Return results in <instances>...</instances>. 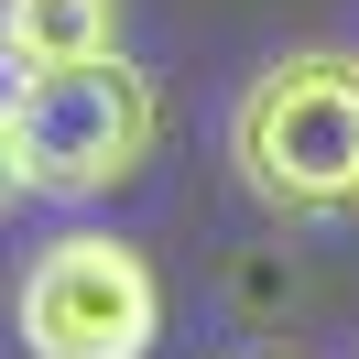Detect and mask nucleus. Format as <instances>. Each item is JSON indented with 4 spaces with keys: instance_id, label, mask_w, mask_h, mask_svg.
I'll return each instance as SVG.
<instances>
[{
    "instance_id": "nucleus-2",
    "label": "nucleus",
    "mask_w": 359,
    "mask_h": 359,
    "mask_svg": "<svg viewBox=\"0 0 359 359\" xmlns=\"http://www.w3.org/2000/svg\"><path fill=\"white\" fill-rule=\"evenodd\" d=\"M163 142V98L131 55H88V66H55L11 88V175L22 196L88 207L109 185H131Z\"/></svg>"
},
{
    "instance_id": "nucleus-3",
    "label": "nucleus",
    "mask_w": 359,
    "mask_h": 359,
    "mask_svg": "<svg viewBox=\"0 0 359 359\" xmlns=\"http://www.w3.org/2000/svg\"><path fill=\"white\" fill-rule=\"evenodd\" d=\"M11 316H22L33 359H153L163 337V283L131 240L109 229H66L22 262L11 283Z\"/></svg>"
},
{
    "instance_id": "nucleus-4",
    "label": "nucleus",
    "mask_w": 359,
    "mask_h": 359,
    "mask_svg": "<svg viewBox=\"0 0 359 359\" xmlns=\"http://www.w3.org/2000/svg\"><path fill=\"white\" fill-rule=\"evenodd\" d=\"M88 55H120V0H0V66L11 88L55 66H88Z\"/></svg>"
},
{
    "instance_id": "nucleus-5",
    "label": "nucleus",
    "mask_w": 359,
    "mask_h": 359,
    "mask_svg": "<svg viewBox=\"0 0 359 359\" xmlns=\"http://www.w3.org/2000/svg\"><path fill=\"white\" fill-rule=\"evenodd\" d=\"M22 196V175H11V98H0V207Z\"/></svg>"
},
{
    "instance_id": "nucleus-1",
    "label": "nucleus",
    "mask_w": 359,
    "mask_h": 359,
    "mask_svg": "<svg viewBox=\"0 0 359 359\" xmlns=\"http://www.w3.org/2000/svg\"><path fill=\"white\" fill-rule=\"evenodd\" d=\"M229 175L294 229L359 218V55L294 44L229 98Z\"/></svg>"
},
{
    "instance_id": "nucleus-6",
    "label": "nucleus",
    "mask_w": 359,
    "mask_h": 359,
    "mask_svg": "<svg viewBox=\"0 0 359 359\" xmlns=\"http://www.w3.org/2000/svg\"><path fill=\"white\" fill-rule=\"evenodd\" d=\"M240 359H294V348H240Z\"/></svg>"
}]
</instances>
